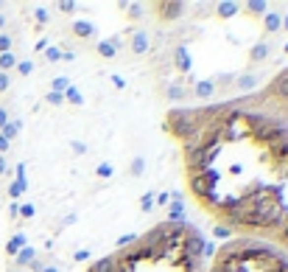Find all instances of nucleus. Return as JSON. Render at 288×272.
<instances>
[{"label": "nucleus", "mask_w": 288, "mask_h": 272, "mask_svg": "<svg viewBox=\"0 0 288 272\" xmlns=\"http://www.w3.org/2000/svg\"><path fill=\"white\" fill-rule=\"evenodd\" d=\"M165 132L193 205L213 225L288 253V118L238 96L174 107Z\"/></svg>", "instance_id": "1"}, {"label": "nucleus", "mask_w": 288, "mask_h": 272, "mask_svg": "<svg viewBox=\"0 0 288 272\" xmlns=\"http://www.w3.org/2000/svg\"><path fill=\"white\" fill-rule=\"evenodd\" d=\"M204 272H288V253L257 238L229 236L210 253Z\"/></svg>", "instance_id": "3"}, {"label": "nucleus", "mask_w": 288, "mask_h": 272, "mask_svg": "<svg viewBox=\"0 0 288 272\" xmlns=\"http://www.w3.org/2000/svg\"><path fill=\"white\" fill-rule=\"evenodd\" d=\"M246 101H252L255 107H260L271 115L288 118V68L280 71L274 79H269L263 87L246 93Z\"/></svg>", "instance_id": "4"}, {"label": "nucleus", "mask_w": 288, "mask_h": 272, "mask_svg": "<svg viewBox=\"0 0 288 272\" xmlns=\"http://www.w3.org/2000/svg\"><path fill=\"white\" fill-rule=\"evenodd\" d=\"M207 247L191 222L165 219L87 267V272H204Z\"/></svg>", "instance_id": "2"}]
</instances>
